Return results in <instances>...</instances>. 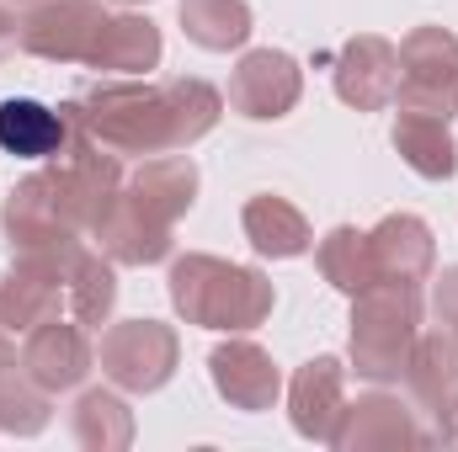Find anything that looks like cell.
Instances as JSON below:
<instances>
[{
  "instance_id": "6da1fadb",
  "label": "cell",
  "mask_w": 458,
  "mask_h": 452,
  "mask_svg": "<svg viewBox=\"0 0 458 452\" xmlns=\"http://www.w3.org/2000/svg\"><path fill=\"white\" fill-rule=\"evenodd\" d=\"M64 113L117 160H144V155L192 149L203 133H214L225 96L198 75H176L165 86H149L144 75H117L102 86H86L75 102H64Z\"/></svg>"
},
{
  "instance_id": "7a4b0ae2",
  "label": "cell",
  "mask_w": 458,
  "mask_h": 452,
  "mask_svg": "<svg viewBox=\"0 0 458 452\" xmlns=\"http://www.w3.org/2000/svg\"><path fill=\"white\" fill-rule=\"evenodd\" d=\"M198 197L192 155H149L117 192L107 224L97 229L102 255L117 266H155L171 255V229Z\"/></svg>"
},
{
  "instance_id": "3957f363",
  "label": "cell",
  "mask_w": 458,
  "mask_h": 452,
  "mask_svg": "<svg viewBox=\"0 0 458 452\" xmlns=\"http://www.w3.org/2000/svg\"><path fill=\"white\" fill-rule=\"evenodd\" d=\"M272 282L256 266H234L219 255H176L171 261V304L187 325L203 331H256L272 314Z\"/></svg>"
},
{
  "instance_id": "277c9868",
  "label": "cell",
  "mask_w": 458,
  "mask_h": 452,
  "mask_svg": "<svg viewBox=\"0 0 458 452\" xmlns=\"http://www.w3.org/2000/svg\"><path fill=\"white\" fill-rule=\"evenodd\" d=\"M421 340V293L405 282H373L352 298V372L362 383H400Z\"/></svg>"
},
{
  "instance_id": "5b68a950",
  "label": "cell",
  "mask_w": 458,
  "mask_h": 452,
  "mask_svg": "<svg viewBox=\"0 0 458 452\" xmlns=\"http://www.w3.org/2000/svg\"><path fill=\"white\" fill-rule=\"evenodd\" d=\"M182 356V340L160 320H117L97 346V367L102 378H113L123 394H155L171 383Z\"/></svg>"
},
{
  "instance_id": "8992f818",
  "label": "cell",
  "mask_w": 458,
  "mask_h": 452,
  "mask_svg": "<svg viewBox=\"0 0 458 452\" xmlns=\"http://www.w3.org/2000/svg\"><path fill=\"white\" fill-rule=\"evenodd\" d=\"M400 113H458V38L443 27H416L400 43Z\"/></svg>"
},
{
  "instance_id": "52a82bcc",
  "label": "cell",
  "mask_w": 458,
  "mask_h": 452,
  "mask_svg": "<svg viewBox=\"0 0 458 452\" xmlns=\"http://www.w3.org/2000/svg\"><path fill=\"white\" fill-rule=\"evenodd\" d=\"M107 21L113 16L102 0H38L21 16V54L54 64H91Z\"/></svg>"
},
{
  "instance_id": "ba28073f",
  "label": "cell",
  "mask_w": 458,
  "mask_h": 452,
  "mask_svg": "<svg viewBox=\"0 0 458 452\" xmlns=\"http://www.w3.org/2000/svg\"><path fill=\"white\" fill-rule=\"evenodd\" d=\"M411 410L427 415L432 442H458V331L437 325L416 340L411 367H405Z\"/></svg>"
},
{
  "instance_id": "9c48e42d",
  "label": "cell",
  "mask_w": 458,
  "mask_h": 452,
  "mask_svg": "<svg viewBox=\"0 0 458 452\" xmlns=\"http://www.w3.org/2000/svg\"><path fill=\"white\" fill-rule=\"evenodd\" d=\"M5 234H11V250H38V245H70V239H86L70 203H64V187L48 171H32L27 181H16L5 192Z\"/></svg>"
},
{
  "instance_id": "30bf717a",
  "label": "cell",
  "mask_w": 458,
  "mask_h": 452,
  "mask_svg": "<svg viewBox=\"0 0 458 452\" xmlns=\"http://www.w3.org/2000/svg\"><path fill=\"white\" fill-rule=\"evenodd\" d=\"M304 96V75L283 48H250L229 75V107L250 122L288 117Z\"/></svg>"
},
{
  "instance_id": "8fae6325",
  "label": "cell",
  "mask_w": 458,
  "mask_h": 452,
  "mask_svg": "<svg viewBox=\"0 0 458 452\" xmlns=\"http://www.w3.org/2000/svg\"><path fill=\"white\" fill-rule=\"evenodd\" d=\"M16 356H21V367H27L48 394L81 389L86 372L97 367V346L86 336V325H75V320H48V325L27 331L21 346H16Z\"/></svg>"
},
{
  "instance_id": "7c38bea8",
  "label": "cell",
  "mask_w": 458,
  "mask_h": 452,
  "mask_svg": "<svg viewBox=\"0 0 458 452\" xmlns=\"http://www.w3.org/2000/svg\"><path fill=\"white\" fill-rule=\"evenodd\" d=\"M400 91V48L389 38H352L342 54H336V96L357 113H378L389 107Z\"/></svg>"
},
{
  "instance_id": "4fadbf2b",
  "label": "cell",
  "mask_w": 458,
  "mask_h": 452,
  "mask_svg": "<svg viewBox=\"0 0 458 452\" xmlns=\"http://www.w3.org/2000/svg\"><path fill=\"white\" fill-rule=\"evenodd\" d=\"M416 442H432V431L416 421L411 405H400L389 394H362L357 405H346L342 421H336V437H331V448H346V452L416 448Z\"/></svg>"
},
{
  "instance_id": "5bb4252c",
  "label": "cell",
  "mask_w": 458,
  "mask_h": 452,
  "mask_svg": "<svg viewBox=\"0 0 458 452\" xmlns=\"http://www.w3.org/2000/svg\"><path fill=\"white\" fill-rule=\"evenodd\" d=\"M342 410H346V367L336 356L304 362L293 372V383H288V421H293V431L310 437V442H331Z\"/></svg>"
},
{
  "instance_id": "9a60e30c",
  "label": "cell",
  "mask_w": 458,
  "mask_h": 452,
  "mask_svg": "<svg viewBox=\"0 0 458 452\" xmlns=\"http://www.w3.org/2000/svg\"><path fill=\"white\" fill-rule=\"evenodd\" d=\"M208 372H214V389L225 394L234 410H245V415L272 410L277 394H283V372H277V362L256 340H225V346H214Z\"/></svg>"
},
{
  "instance_id": "2e32d148",
  "label": "cell",
  "mask_w": 458,
  "mask_h": 452,
  "mask_svg": "<svg viewBox=\"0 0 458 452\" xmlns=\"http://www.w3.org/2000/svg\"><path fill=\"white\" fill-rule=\"evenodd\" d=\"M368 245H373V266H378V282H427L432 266H437V239L432 229L421 224L416 213H389L378 229H368Z\"/></svg>"
},
{
  "instance_id": "e0dca14e",
  "label": "cell",
  "mask_w": 458,
  "mask_h": 452,
  "mask_svg": "<svg viewBox=\"0 0 458 452\" xmlns=\"http://www.w3.org/2000/svg\"><path fill=\"white\" fill-rule=\"evenodd\" d=\"M70 138V117L64 107H43L32 96H5L0 102V149L11 160H54Z\"/></svg>"
},
{
  "instance_id": "ac0fdd59",
  "label": "cell",
  "mask_w": 458,
  "mask_h": 452,
  "mask_svg": "<svg viewBox=\"0 0 458 452\" xmlns=\"http://www.w3.org/2000/svg\"><path fill=\"white\" fill-rule=\"evenodd\" d=\"M240 229H245V239H250L261 255H272V261H293V255H304V250L315 245L310 219H304L288 197H277V192H256V197L240 208Z\"/></svg>"
},
{
  "instance_id": "d6986e66",
  "label": "cell",
  "mask_w": 458,
  "mask_h": 452,
  "mask_svg": "<svg viewBox=\"0 0 458 452\" xmlns=\"http://www.w3.org/2000/svg\"><path fill=\"white\" fill-rule=\"evenodd\" d=\"M394 149L400 160L427 176V181H448L458 171V144L448 133V117H432V113H400L394 117Z\"/></svg>"
},
{
  "instance_id": "ffe728a7",
  "label": "cell",
  "mask_w": 458,
  "mask_h": 452,
  "mask_svg": "<svg viewBox=\"0 0 458 452\" xmlns=\"http://www.w3.org/2000/svg\"><path fill=\"white\" fill-rule=\"evenodd\" d=\"M48 415H54V394L21 367L16 351H5V356H0V431H11V437H38V431L48 426Z\"/></svg>"
},
{
  "instance_id": "44dd1931",
  "label": "cell",
  "mask_w": 458,
  "mask_h": 452,
  "mask_svg": "<svg viewBox=\"0 0 458 452\" xmlns=\"http://www.w3.org/2000/svg\"><path fill=\"white\" fill-rule=\"evenodd\" d=\"M160 64V27L149 16H113L102 43H97V59L91 70H107V75H149Z\"/></svg>"
},
{
  "instance_id": "7402d4cb",
  "label": "cell",
  "mask_w": 458,
  "mask_h": 452,
  "mask_svg": "<svg viewBox=\"0 0 458 452\" xmlns=\"http://www.w3.org/2000/svg\"><path fill=\"white\" fill-rule=\"evenodd\" d=\"M315 261H320V277L346 293V298H357L362 288H373L378 282V266H373V245H368V234L362 229H331L326 239H320V250H315Z\"/></svg>"
},
{
  "instance_id": "603a6c76",
  "label": "cell",
  "mask_w": 458,
  "mask_h": 452,
  "mask_svg": "<svg viewBox=\"0 0 458 452\" xmlns=\"http://www.w3.org/2000/svg\"><path fill=\"white\" fill-rule=\"evenodd\" d=\"M176 16H182V32L208 54H229L250 38V5L245 0H182Z\"/></svg>"
},
{
  "instance_id": "cb8c5ba5",
  "label": "cell",
  "mask_w": 458,
  "mask_h": 452,
  "mask_svg": "<svg viewBox=\"0 0 458 452\" xmlns=\"http://www.w3.org/2000/svg\"><path fill=\"white\" fill-rule=\"evenodd\" d=\"M70 437L91 452L128 448V442H133V415H128V405H123L117 394L86 389V394L75 399V410H70Z\"/></svg>"
},
{
  "instance_id": "d4e9b609",
  "label": "cell",
  "mask_w": 458,
  "mask_h": 452,
  "mask_svg": "<svg viewBox=\"0 0 458 452\" xmlns=\"http://www.w3.org/2000/svg\"><path fill=\"white\" fill-rule=\"evenodd\" d=\"M432 314H437V325L458 331V266H443L432 277Z\"/></svg>"
},
{
  "instance_id": "484cf974",
  "label": "cell",
  "mask_w": 458,
  "mask_h": 452,
  "mask_svg": "<svg viewBox=\"0 0 458 452\" xmlns=\"http://www.w3.org/2000/svg\"><path fill=\"white\" fill-rule=\"evenodd\" d=\"M11 48H21V21H16V16H11V5L0 0V59H5Z\"/></svg>"
},
{
  "instance_id": "4316f807",
  "label": "cell",
  "mask_w": 458,
  "mask_h": 452,
  "mask_svg": "<svg viewBox=\"0 0 458 452\" xmlns=\"http://www.w3.org/2000/svg\"><path fill=\"white\" fill-rule=\"evenodd\" d=\"M5 351H16V336H11V331H5V320H0V356H5Z\"/></svg>"
},
{
  "instance_id": "83f0119b",
  "label": "cell",
  "mask_w": 458,
  "mask_h": 452,
  "mask_svg": "<svg viewBox=\"0 0 458 452\" xmlns=\"http://www.w3.org/2000/svg\"><path fill=\"white\" fill-rule=\"evenodd\" d=\"M117 5H133V0H117Z\"/></svg>"
},
{
  "instance_id": "f1b7e54d",
  "label": "cell",
  "mask_w": 458,
  "mask_h": 452,
  "mask_svg": "<svg viewBox=\"0 0 458 452\" xmlns=\"http://www.w3.org/2000/svg\"><path fill=\"white\" fill-rule=\"evenodd\" d=\"M27 5H38V0H27Z\"/></svg>"
}]
</instances>
